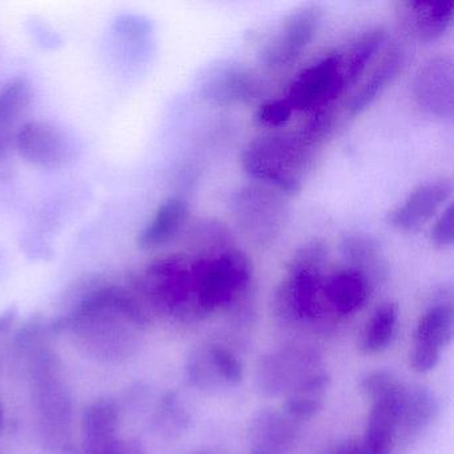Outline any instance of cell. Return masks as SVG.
I'll return each mask as SVG.
<instances>
[{"instance_id":"obj_1","label":"cell","mask_w":454,"mask_h":454,"mask_svg":"<svg viewBox=\"0 0 454 454\" xmlns=\"http://www.w3.org/2000/svg\"><path fill=\"white\" fill-rule=\"evenodd\" d=\"M147 308L135 289L98 286L79 300L68 326L90 353L118 360L129 355L137 332L150 323Z\"/></svg>"},{"instance_id":"obj_2","label":"cell","mask_w":454,"mask_h":454,"mask_svg":"<svg viewBox=\"0 0 454 454\" xmlns=\"http://www.w3.org/2000/svg\"><path fill=\"white\" fill-rule=\"evenodd\" d=\"M315 156V147L299 134L268 132L247 143L240 153L246 174L283 195L302 190Z\"/></svg>"},{"instance_id":"obj_3","label":"cell","mask_w":454,"mask_h":454,"mask_svg":"<svg viewBox=\"0 0 454 454\" xmlns=\"http://www.w3.org/2000/svg\"><path fill=\"white\" fill-rule=\"evenodd\" d=\"M328 260V247L321 239H310L296 249L286 268V278L275 294L278 316L288 323L316 320L323 309V270Z\"/></svg>"},{"instance_id":"obj_4","label":"cell","mask_w":454,"mask_h":454,"mask_svg":"<svg viewBox=\"0 0 454 454\" xmlns=\"http://www.w3.org/2000/svg\"><path fill=\"white\" fill-rule=\"evenodd\" d=\"M196 315H206L238 301L252 280V264L238 248L192 259Z\"/></svg>"},{"instance_id":"obj_5","label":"cell","mask_w":454,"mask_h":454,"mask_svg":"<svg viewBox=\"0 0 454 454\" xmlns=\"http://www.w3.org/2000/svg\"><path fill=\"white\" fill-rule=\"evenodd\" d=\"M135 291L148 307L167 315H196L192 259L187 254H168L153 260L140 276Z\"/></svg>"},{"instance_id":"obj_6","label":"cell","mask_w":454,"mask_h":454,"mask_svg":"<svg viewBox=\"0 0 454 454\" xmlns=\"http://www.w3.org/2000/svg\"><path fill=\"white\" fill-rule=\"evenodd\" d=\"M228 204L241 232L256 246L275 243L288 223L289 206L283 193L260 183L239 187Z\"/></svg>"},{"instance_id":"obj_7","label":"cell","mask_w":454,"mask_h":454,"mask_svg":"<svg viewBox=\"0 0 454 454\" xmlns=\"http://www.w3.org/2000/svg\"><path fill=\"white\" fill-rule=\"evenodd\" d=\"M348 86L345 58L340 51H329L310 62L289 82L286 98L294 111H312L329 107Z\"/></svg>"},{"instance_id":"obj_8","label":"cell","mask_w":454,"mask_h":454,"mask_svg":"<svg viewBox=\"0 0 454 454\" xmlns=\"http://www.w3.org/2000/svg\"><path fill=\"white\" fill-rule=\"evenodd\" d=\"M323 20V7L316 2L299 4L283 18L259 51L265 68L281 70L291 66L309 46Z\"/></svg>"},{"instance_id":"obj_9","label":"cell","mask_w":454,"mask_h":454,"mask_svg":"<svg viewBox=\"0 0 454 454\" xmlns=\"http://www.w3.org/2000/svg\"><path fill=\"white\" fill-rule=\"evenodd\" d=\"M411 95L417 107L438 119H451L454 113V60L450 54H437L425 60L414 74Z\"/></svg>"},{"instance_id":"obj_10","label":"cell","mask_w":454,"mask_h":454,"mask_svg":"<svg viewBox=\"0 0 454 454\" xmlns=\"http://www.w3.org/2000/svg\"><path fill=\"white\" fill-rule=\"evenodd\" d=\"M454 332V312L450 297L438 300L419 318L414 334L411 366L427 373L437 366L443 348L450 344Z\"/></svg>"},{"instance_id":"obj_11","label":"cell","mask_w":454,"mask_h":454,"mask_svg":"<svg viewBox=\"0 0 454 454\" xmlns=\"http://www.w3.org/2000/svg\"><path fill=\"white\" fill-rule=\"evenodd\" d=\"M18 153L39 168L57 169L73 156L67 135L50 121H31L23 124L14 137Z\"/></svg>"},{"instance_id":"obj_12","label":"cell","mask_w":454,"mask_h":454,"mask_svg":"<svg viewBox=\"0 0 454 454\" xmlns=\"http://www.w3.org/2000/svg\"><path fill=\"white\" fill-rule=\"evenodd\" d=\"M264 82L240 63L215 66L204 75L200 94L207 102L217 106L246 105L259 99Z\"/></svg>"},{"instance_id":"obj_13","label":"cell","mask_w":454,"mask_h":454,"mask_svg":"<svg viewBox=\"0 0 454 454\" xmlns=\"http://www.w3.org/2000/svg\"><path fill=\"white\" fill-rule=\"evenodd\" d=\"M453 192L450 177H437L417 185L405 200L387 214V223L403 232L424 227Z\"/></svg>"},{"instance_id":"obj_14","label":"cell","mask_w":454,"mask_h":454,"mask_svg":"<svg viewBox=\"0 0 454 454\" xmlns=\"http://www.w3.org/2000/svg\"><path fill=\"white\" fill-rule=\"evenodd\" d=\"M315 363V356L296 349L272 353L260 364L257 372L260 390L267 395L289 393L301 380L315 373L310 371Z\"/></svg>"},{"instance_id":"obj_15","label":"cell","mask_w":454,"mask_h":454,"mask_svg":"<svg viewBox=\"0 0 454 454\" xmlns=\"http://www.w3.org/2000/svg\"><path fill=\"white\" fill-rule=\"evenodd\" d=\"M406 33L422 42L440 38L454 17V0H405L395 7Z\"/></svg>"},{"instance_id":"obj_16","label":"cell","mask_w":454,"mask_h":454,"mask_svg":"<svg viewBox=\"0 0 454 454\" xmlns=\"http://www.w3.org/2000/svg\"><path fill=\"white\" fill-rule=\"evenodd\" d=\"M403 392L405 387L400 384L392 392L373 400L363 442H360L361 454H392Z\"/></svg>"},{"instance_id":"obj_17","label":"cell","mask_w":454,"mask_h":454,"mask_svg":"<svg viewBox=\"0 0 454 454\" xmlns=\"http://www.w3.org/2000/svg\"><path fill=\"white\" fill-rule=\"evenodd\" d=\"M41 381L36 389V401L42 421L46 424V429L55 434V441L60 440L68 432L71 421V398L67 389L60 381L57 373L52 372L50 360L44 361L42 366Z\"/></svg>"},{"instance_id":"obj_18","label":"cell","mask_w":454,"mask_h":454,"mask_svg":"<svg viewBox=\"0 0 454 454\" xmlns=\"http://www.w3.org/2000/svg\"><path fill=\"white\" fill-rule=\"evenodd\" d=\"M372 281L365 273L345 267L324 281V299L340 315H352L360 310L371 296Z\"/></svg>"},{"instance_id":"obj_19","label":"cell","mask_w":454,"mask_h":454,"mask_svg":"<svg viewBox=\"0 0 454 454\" xmlns=\"http://www.w3.org/2000/svg\"><path fill=\"white\" fill-rule=\"evenodd\" d=\"M190 207L183 198L167 199L137 236V248L155 251L174 241L188 225Z\"/></svg>"},{"instance_id":"obj_20","label":"cell","mask_w":454,"mask_h":454,"mask_svg":"<svg viewBox=\"0 0 454 454\" xmlns=\"http://www.w3.org/2000/svg\"><path fill=\"white\" fill-rule=\"evenodd\" d=\"M119 413L111 401L92 403L83 417V435L87 454H106L119 445L116 440Z\"/></svg>"},{"instance_id":"obj_21","label":"cell","mask_w":454,"mask_h":454,"mask_svg":"<svg viewBox=\"0 0 454 454\" xmlns=\"http://www.w3.org/2000/svg\"><path fill=\"white\" fill-rule=\"evenodd\" d=\"M403 60H405V52L401 46L393 44L387 49L380 65L372 71L371 76L350 100L348 106L350 115H360L376 102L377 98L397 78L398 73L403 68Z\"/></svg>"},{"instance_id":"obj_22","label":"cell","mask_w":454,"mask_h":454,"mask_svg":"<svg viewBox=\"0 0 454 454\" xmlns=\"http://www.w3.org/2000/svg\"><path fill=\"white\" fill-rule=\"evenodd\" d=\"M185 228V247L196 257L222 254L236 248L232 230L216 217H201Z\"/></svg>"},{"instance_id":"obj_23","label":"cell","mask_w":454,"mask_h":454,"mask_svg":"<svg viewBox=\"0 0 454 454\" xmlns=\"http://www.w3.org/2000/svg\"><path fill=\"white\" fill-rule=\"evenodd\" d=\"M340 251L348 267L365 273L372 283L381 278L385 270V259L381 244L366 233H348L341 239Z\"/></svg>"},{"instance_id":"obj_24","label":"cell","mask_w":454,"mask_h":454,"mask_svg":"<svg viewBox=\"0 0 454 454\" xmlns=\"http://www.w3.org/2000/svg\"><path fill=\"white\" fill-rule=\"evenodd\" d=\"M328 387L329 377L323 372H315L305 377L289 392L286 413L299 421L312 419L323 406L324 393Z\"/></svg>"},{"instance_id":"obj_25","label":"cell","mask_w":454,"mask_h":454,"mask_svg":"<svg viewBox=\"0 0 454 454\" xmlns=\"http://www.w3.org/2000/svg\"><path fill=\"white\" fill-rule=\"evenodd\" d=\"M437 411V401L430 390L421 387H405L398 429L408 434L421 432L434 419Z\"/></svg>"},{"instance_id":"obj_26","label":"cell","mask_w":454,"mask_h":454,"mask_svg":"<svg viewBox=\"0 0 454 454\" xmlns=\"http://www.w3.org/2000/svg\"><path fill=\"white\" fill-rule=\"evenodd\" d=\"M397 324V305L393 302L380 305L364 329L361 349L368 355H376L387 349L395 339Z\"/></svg>"},{"instance_id":"obj_27","label":"cell","mask_w":454,"mask_h":454,"mask_svg":"<svg viewBox=\"0 0 454 454\" xmlns=\"http://www.w3.org/2000/svg\"><path fill=\"white\" fill-rule=\"evenodd\" d=\"M385 38H387V30L381 25L366 28L356 38L347 57H344L345 76H347L348 84L355 83L360 78L372 58L376 55L380 47L384 43Z\"/></svg>"},{"instance_id":"obj_28","label":"cell","mask_w":454,"mask_h":454,"mask_svg":"<svg viewBox=\"0 0 454 454\" xmlns=\"http://www.w3.org/2000/svg\"><path fill=\"white\" fill-rule=\"evenodd\" d=\"M33 84L26 76H15L0 89V129L12 126L30 106Z\"/></svg>"},{"instance_id":"obj_29","label":"cell","mask_w":454,"mask_h":454,"mask_svg":"<svg viewBox=\"0 0 454 454\" xmlns=\"http://www.w3.org/2000/svg\"><path fill=\"white\" fill-rule=\"evenodd\" d=\"M254 434L257 445L262 448L257 454H264L265 450L286 449L294 438V427L278 414L264 413L254 424Z\"/></svg>"},{"instance_id":"obj_30","label":"cell","mask_w":454,"mask_h":454,"mask_svg":"<svg viewBox=\"0 0 454 454\" xmlns=\"http://www.w3.org/2000/svg\"><path fill=\"white\" fill-rule=\"evenodd\" d=\"M208 352L223 382L230 387L240 384L243 379V368L238 358L223 347H209Z\"/></svg>"},{"instance_id":"obj_31","label":"cell","mask_w":454,"mask_h":454,"mask_svg":"<svg viewBox=\"0 0 454 454\" xmlns=\"http://www.w3.org/2000/svg\"><path fill=\"white\" fill-rule=\"evenodd\" d=\"M334 118L328 107L312 111L307 123L300 129L299 135L313 147L328 137L333 129Z\"/></svg>"},{"instance_id":"obj_32","label":"cell","mask_w":454,"mask_h":454,"mask_svg":"<svg viewBox=\"0 0 454 454\" xmlns=\"http://www.w3.org/2000/svg\"><path fill=\"white\" fill-rule=\"evenodd\" d=\"M292 114H294V110H292L291 106L286 103L284 98H281V99H270L262 103L257 108L256 121L262 126L276 129V127H281L288 123Z\"/></svg>"},{"instance_id":"obj_33","label":"cell","mask_w":454,"mask_h":454,"mask_svg":"<svg viewBox=\"0 0 454 454\" xmlns=\"http://www.w3.org/2000/svg\"><path fill=\"white\" fill-rule=\"evenodd\" d=\"M401 382L387 371H376L366 374L361 381V387L372 401L392 392Z\"/></svg>"},{"instance_id":"obj_34","label":"cell","mask_w":454,"mask_h":454,"mask_svg":"<svg viewBox=\"0 0 454 454\" xmlns=\"http://www.w3.org/2000/svg\"><path fill=\"white\" fill-rule=\"evenodd\" d=\"M430 240L438 248H450L454 241L453 203H449L430 230Z\"/></svg>"},{"instance_id":"obj_35","label":"cell","mask_w":454,"mask_h":454,"mask_svg":"<svg viewBox=\"0 0 454 454\" xmlns=\"http://www.w3.org/2000/svg\"><path fill=\"white\" fill-rule=\"evenodd\" d=\"M328 454H361L360 442L348 441V442L340 443L336 448L332 449Z\"/></svg>"}]
</instances>
